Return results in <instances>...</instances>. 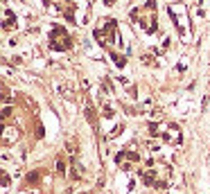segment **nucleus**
Wrapping results in <instances>:
<instances>
[{
	"mask_svg": "<svg viewBox=\"0 0 210 194\" xmlns=\"http://www.w3.org/2000/svg\"><path fill=\"white\" fill-rule=\"evenodd\" d=\"M57 172H66V165H64V160H57Z\"/></svg>",
	"mask_w": 210,
	"mask_h": 194,
	"instance_id": "2",
	"label": "nucleus"
},
{
	"mask_svg": "<svg viewBox=\"0 0 210 194\" xmlns=\"http://www.w3.org/2000/svg\"><path fill=\"white\" fill-rule=\"evenodd\" d=\"M38 181V174H36V172H34V174H30V176H27V183H36Z\"/></svg>",
	"mask_w": 210,
	"mask_h": 194,
	"instance_id": "1",
	"label": "nucleus"
}]
</instances>
